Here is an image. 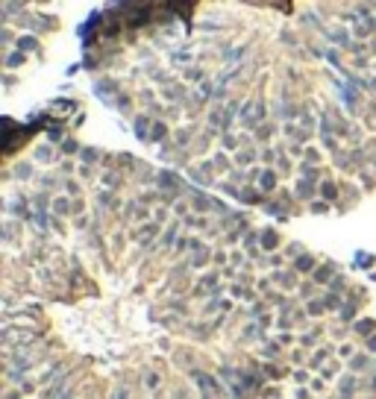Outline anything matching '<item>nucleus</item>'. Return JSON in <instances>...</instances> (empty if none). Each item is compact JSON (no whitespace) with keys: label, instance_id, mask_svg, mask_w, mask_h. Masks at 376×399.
Masks as SVG:
<instances>
[{"label":"nucleus","instance_id":"obj_16","mask_svg":"<svg viewBox=\"0 0 376 399\" xmlns=\"http://www.w3.org/2000/svg\"><path fill=\"white\" fill-rule=\"evenodd\" d=\"M24 62H26V53H24V50H18V47H15V50H9V53H6V68H9V70H12V68H21Z\"/></svg>","mask_w":376,"mask_h":399},{"label":"nucleus","instance_id":"obj_1","mask_svg":"<svg viewBox=\"0 0 376 399\" xmlns=\"http://www.w3.org/2000/svg\"><path fill=\"white\" fill-rule=\"evenodd\" d=\"M265 115H268V109H265V103H262V100H247V103L241 106V123H244L247 129H253V126L265 123Z\"/></svg>","mask_w":376,"mask_h":399},{"label":"nucleus","instance_id":"obj_20","mask_svg":"<svg viewBox=\"0 0 376 399\" xmlns=\"http://www.w3.org/2000/svg\"><path fill=\"white\" fill-rule=\"evenodd\" d=\"M244 53H247V44L226 47V50H224V59H226V62H238V59H244Z\"/></svg>","mask_w":376,"mask_h":399},{"label":"nucleus","instance_id":"obj_35","mask_svg":"<svg viewBox=\"0 0 376 399\" xmlns=\"http://www.w3.org/2000/svg\"><path fill=\"white\" fill-rule=\"evenodd\" d=\"M0 38H3V47H6V50H12V41H15V35H12V29H9V26H3Z\"/></svg>","mask_w":376,"mask_h":399},{"label":"nucleus","instance_id":"obj_46","mask_svg":"<svg viewBox=\"0 0 376 399\" xmlns=\"http://www.w3.org/2000/svg\"><path fill=\"white\" fill-rule=\"evenodd\" d=\"M368 62H371L368 53H365V56H353V65H356V68H368Z\"/></svg>","mask_w":376,"mask_h":399},{"label":"nucleus","instance_id":"obj_41","mask_svg":"<svg viewBox=\"0 0 376 399\" xmlns=\"http://www.w3.org/2000/svg\"><path fill=\"white\" fill-rule=\"evenodd\" d=\"M56 182H59L56 176H38V185H41V188H56Z\"/></svg>","mask_w":376,"mask_h":399},{"label":"nucleus","instance_id":"obj_5","mask_svg":"<svg viewBox=\"0 0 376 399\" xmlns=\"http://www.w3.org/2000/svg\"><path fill=\"white\" fill-rule=\"evenodd\" d=\"M188 176L200 185H212V162H203V164H194L188 167Z\"/></svg>","mask_w":376,"mask_h":399},{"label":"nucleus","instance_id":"obj_30","mask_svg":"<svg viewBox=\"0 0 376 399\" xmlns=\"http://www.w3.org/2000/svg\"><path fill=\"white\" fill-rule=\"evenodd\" d=\"M185 79H191V82H203V68H185Z\"/></svg>","mask_w":376,"mask_h":399},{"label":"nucleus","instance_id":"obj_47","mask_svg":"<svg viewBox=\"0 0 376 399\" xmlns=\"http://www.w3.org/2000/svg\"><path fill=\"white\" fill-rule=\"evenodd\" d=\"M329 285H332V291H344V285H347V282H344V276H335Z\"/></svg>","mask_w":376,"mask_h":399},{"label":"nucleus","instance_id":"obj_8","mask_svg":"<svg viewBox=\"0 0 376 399\" xmlns=\"http://www.w3.org/2000/svg\"><path fill=\"white\" fill-rule=\"evenodd\" d=\"M132 129H135V135H138L141 141H147V138H150V129H153V120H150L147 115H138L135 123H132Z\"/></svg>","mask_w":376,"mask_h":399},{"label":"nucleus","instance_id":"obj_28","mask_svg":"<svg viewBox=\"0 0 376 399\" xmlns=\"http://www.w3.org/2000/svg\"><path fill=\"white\" fill-rule=\"evenodd\" d=\"M274 135V123H262V126H256V138L259 141H268Z\"/></svg>","mask_w":376,"mask_h":399},{"label":"nucleus","instance_id":"obj_23","mask_svg":"<svg viewBox=\"0 0 376 399\" xmlns=\"http://www.w3.org/2000/svg\"><path fill=\"white\" fill-rule=\"evenodd\" d=\"M212 164H215L218 170H232V162H229V156H226V153H215Z\"/></svg>","mask_w":376,"mask_h":399},{"label":"nucleus","instance_id":"obj_15","mask_svg":"<svg viewBox=\"0 0 376 399\" xmlns=\"http://www.w3.org/2000/svg\"><path fill=\"white\" fill-rule=\"evenodd\" d=\"M97 203H100L103 209H112V211H118V209H121V200H118L112 191H100V194H97Z\"/></svg>","mask_w":376,"mask_h":399},{"label":"nucleus","instance_id":"obj_29","mask_svg":"<svg viewBox=\"0 0 376 399\" xmlns=\"http://www.w3.org/2000/svg\"><path fill=\"white\" fill-rule=\"evenodd\" d=\"M156 232H159V226H156V223H147V226H144V229L138 232V241H144V244H147V241H150V238H153Z\"/></svg>","mask_w":376,"mask_h":399},{"label":"nucleus","instance_id":"obj_3","mask_svg":"<svg viewBox=\"0 0 376 399\" xmlns=\"http://www.w3.org/2000/svg\"><path fill=\"white\" fill-rule=\"evenodd\" d=\"M371 35H376V15L365 18V21H359V23H353V38H359V41H368Z\"/></svg>","mask_w":376,"mask_h":399},{"label":"nucleus","instance_id":"obj_50","mask_svg":"<svg viewBox=\"0 0 376 399\" xmlns=\"http://www.w3.org/2000/svg\"><path fill=\"white\" fill-rule=\"evenodd\" d=\"M374 170H376V156H374Z\"/></svg>","mask_w":376,"mask_h":399},{"label":"nucleus","instance_id":"obj_2","mask_svg":"<svg viewBox=\"0 0 376 399\" xmlns=\"http://www.w3.org/2000/svg\"><path fill=\"white\" fill-rule=\"evenodd\" d=\"M326 41H332V44H338L341 50H350V44H353V38H350V29L344 26V23H332V26H326Z\"/></svg>","mask_w":376,"mask_h":399},{"label":"nucleus","instance_id":"obj_36","mask_svg":"<svg viewBox=\"0 0 376 399\" xmlns=\"http://www.w3.org/2000/svg\"><path fill=\"white\" fill-rule=\"evenodd\" d=\"M221 141H224V147H226V150H238V138H232V132H224V138H221Z\"/></svg>","mask_w":376,"mask_h":399},{"label":"nucleus","instance_id":"obj_42","mask_svg":"<svg viewBox=\"0 0 376 399\" xmlns=\"http://www.w3.org/2000/svg\"><path fill=\"white\" fill-rule=\"evenodd\" d=\"M324 305H326V308H338V305H341V300H338L335 294H326V297H324Z\"/></svg>","mask_w":376,"mask_h":399},{"label":"nucleus","instance_id":"obj_6","mask_svg":"<svg viewBox=\"0 0 376 399\" xmlns=\"http://www.w3.org/2000/svg\"><path fill=\"white\" fill-rule=\"evenodd\" d=\"M162 97H165V100H171V103H176V100H185V85H182V82H165V88H162Z\"/></svg>","mask_w":376,"mask_h":399},{"label":"nucleus","instance_id":"obj_39","mask_svg":"<svg viewBox=\"0 0 376 399\" xmlns=\"http://www.w3.org/2000/svg\"><path fill=\"white\" fill-rule=\"evenodd\" d=\"M285 256L300 258V256H303V247H300V244H288V247H285Z\"/></svg>","mask_w":376,"mask_h":399},{"label":"nucleus","instance_id":"obj_10","mask_svg":"<svg viewBox=\"0 0 376 399\" xmlns=\"http://www.w3.org/2000/svg\"><path fill=\"white\" fill-rule=\"evenodd\" d=\"M294 194H297V200H312L315 197V179H300L297 182V188H294Z\"/></svg>","mask_w":376,"mask_h":399},{"label":"nucleus","instance_id":"obj_32","mask_svg":"<svg viewBox=\"0 0 376 399\" xmlns=\"http://www.w3.org/2000/svg\"><path fill=\"white\" fill-rule=\"evenodd\" d=\"M303 156H306L303 162H309V164H318V162H321V153H318L315 147H306V153H303Z\"/></svg>","mask_w":376,"mask_h":399},{"label":"nucleus","instance_id":"obj_49","mask_svg":"<svg viewBox=\"0 0 376 399\" xmlns=\"http://www.w3.org/2000/svg\"><path fill=\"white\" fill-rule=\"evenodd\" d=\"M232 264H235V267L244 264V256H241V253H232Z\"/></svg>","mask_w":376,"mask_h":399},{"label":"nucleus","instance_id":"obj_4","mask_svg":"<svg viewBox=\"0 0 376 399\" xmlns=\"http://www.w3.org/2000/svg\"><path fill=\"white\" fill-rule=\"evenodd\" d=\"M15 47L24 50V53H41V41H38V35H32V32H21L18 41H15Z\"/></svg>","mask_w":376,"mask_h":399},{"label":"nucleus","instance_id":"obj_31","mask_svg":"<svg viewBox=\"0 0 376 399\" xmlns=\"http://www.w3.org/2000/svg\"><path fill=\"white\" fill-rule=\"evenodd\" d=\"M188 141H191V129H185V126L176 129V147H185Z\"/></svg>","mask_w":376,"mask_h":399},{"label":"nucleus","instance_id":"obj_22","mask_svg":"<svg viewBox=\"0 0 376 399\" xmlns=\"http://www.w3.org/2000/svg\"><path fill=\"white\" fill-rule=\"evenodd\" d=\"M168 138V126L162 120H153V129H150V141H165Z\"/></svg>","mask_w":376,"mask_h":399},{"label":"nucleus","instance_id":"obj_51","mask_svg":"<svg viewBox=\"0 0 376 399\" xmlns=\"http://www.w3.org/2000/svg\"><path fill=\"white\" fill-rule=\"evenodd\" d=\"M374 70H376V62H374Z\"/></svg>","mask_w":376,"mask_h":399},{"label":"nucleus","instance_id":"obj_44","mask_svg":"<svg viewBox=\"0 0 376 399\" xmlns=\"http://www.w3.org/2000/svg\"><path fill=\"white\" fill-rule=\"evenodd\" d=\"M259 159H262V162H265V164H271V162H274V159H276V153H274V150H268V147H265V150H262V153H259Z\"/></svg>","mask_w":376,"mask_h":399},{"label":"nucleus","instance_id":"obj_25","mask_svg":"<svg viewBox=\"0 0 376 399\" xmlns=\"http://www.w3.org/2000/svg\"><path fill=\"white\" fill-rule=\"evenodd\" d=\"M79 156H82V164H94V162L100 159V150H91V147H82V150H79Z\"/></svg>","mask_w":376,"mask_h":399},{"label":"nucleus","instance_id":"obj_27","mask_svg":"<svg viewBox=\"0 0 376 399\" xmlns=\"http://www.w3.org/2000/svg\"><path fill=\"white\" fill-rule=\"evenodd\" d=\"M300 21H303V23H312V29H321V32H326V26H324V23L318 21V15H312V12H306Z\"/></svg>","mask_w":376,"mask_h":399},{"label":"nucleus","instance_id":"obj_12","mask_svg":"<svg viewBox=\"0 0 376 399\" xmlns=\"http://www.w3.org/2000/svg\"><path fill=\"white\" fill-rule=\"evenodd\" d=\"M259 244H262L265 250H276V247H279V235H276V229H262V232H259Z\"/></svg>","mask_w":376,"mask_h":399},{"label":"nucleus","instance_id":"obj_21","mask_svg":"<svg viewBox=\"0 0 376 399\" xmlns=\"http://www.w3.org/2000/svg\"><path fill=\"white\" fill-rule=\"evenodd\" d=\"M18 12H24V0H6L3 3V18L9 21L12 15H18Z\"/></svg>","mask_w":376,"mask_h":399},{"label":"nucleus","instance_id":"obj_37","mask_svg":"<svg viewBox=\"0 0 376 399\" xmlns=\"http://www.w3.org/2000/svg\"><path fill=\"white\" fill-rule=\"evenodd\" d=\"M103 182H106L109 188H118V185H121V176H118V173H103Z\"/></svg>","mask_w":376,"mask_h":399},{"label":"nucleus","instance_id":"obj_26","mask_svg":"<svg viewBox=\"0 0 376 399\" xmlns=\"http://www.w3.org/2000/svg\"><path fill=\"white\" fill-rule=\"evenodd\" d=\"M300 173H303L306 179H318V176H321V167H318V164H309V162H303V164H300Z\"/></svg>","mask_w":376,"mask_h":399},{"label":"nucleus","instance_id":"obj_18","mask_svg":"<svg viewBox=\"0 0 376 399\" xmlns=\"http://www.w3.org/2000/svg\"><path fill=\"white\" fill-rule=\"evenodd\" d=\"M274 282H279L282 288H294V285H297V276H294L291 270H276V273H274Z\"/></svg>","mask_w":376,"mask_h":399},{"label":"nucleus","instance_id":"obj_9","mask_svg":"<svg viewBox=\"0 0 376 399\" xmlns=\"http://www.w3.org/2000/svg\"><path fill=\"white\" fill-rule=\"evenodd\" d=\"M294 270H297V273H315V270H318V261H315V256L303 253L300 258H294Z\"/></svg>","mask_w":376,"mask_h":399},{"label":"nucleus","instance_id":"obj_13","mask_svg":"<svg viewBox=\"0 0 376 399\" xmlns=\"http://www.w3.org/2000/svg\"><path fill=\"white\" fill-rule=\"evenodd\" d=\"M335 279V264L329 261V264H321L318 270H315V282L318 285H324V282H332Z\"/></svg>","mask_w":376,"mask_h":399},{"label":"nucleus","instance_id":"obj_14","mask_svg":"<svg viewBox=\"0 0 376 399\" xmlns=\"http://www.w3.org/2000/svg\"><path fill=\"white\" fill-rule=\"evenodd\" d=\"M256 159H259V153L250 150V147H247V150H235V164H238V167H247V164H253Z\"/></svg>","mask_w":376,"mask_h":399},{"label":"nucleus","instance_id":"obj_7","mask_svg":"<svg viewBox=\"0 0 376 399\" xmlns=\"http://www.w3.org/2000/svg\"><path fill=\"white\" fill-rule=\"evenodd\" d=\"M276 182H279V176H276V170H271V167H265V170H259V188L262 191H276Z\"/></svg>","mask_w":376,"mask_h":399},{"label":"nucleus","instance_id":"obj_45","mask_svg":"<svg viewBox=\"0 0 376 399\" xmlns=\"http://www.w3.org/2000/svg\"><path fill=\"white\" fill-rule=\"evenodd\" d=\"M276 164H279V170H282V173H291V162H288L282 153H279V162H276Z\"/></svg>","mask_w":376,"mask_h":399},{"label":"nucleus","instance_id":"obj_48","mask_svg":"<svg viewBox=\"0 0 376 399\" xmlns=\"http://www.w3.org/2000/svg\"><path fill=\"white\" fill-rule=\"evenodd\" d=\"M326 59H329L332 65H341V56H338V50H329V53H326Z\"/></svg>","mask_w":376,"mask_h":399},{"label":"nucleus","instance_id":"obj_24","mask_svg":"<svg viewBox=\"0 0 376 399\" xmlns=\"http://www.w3.org/2000/svg\"><path fill=\"white\" fill-rule=\"evenodd\" d=\"M15 176L18 179H32V164L29 162H18L15 164Z\"/></svg>","mask_w":376,"mask_h":399},{"label":"nucleus","instance_id":"obj_38","mask_svg":"<svg viewBox=\"0 0 376 399\" xmlns=\"http://www.w3.org/2000/svg\"><path fill=\"white\" fill-rule=\"evenodd\" d=\"M174 238H176V226H171V229L162 235V247H171V244H174Z\"/></svg>","mask_w":376,"mask_h":399},{"label":"nucleus","instance_id":"obj_40","mask_svg":"<svg viewBox=\"0 0 376 399\" xmlns=\"http://www.w3.org/2000/svg\"><path fill=\"white\" fill-rule=\"evenodd\" d=\"M62 153H79V144H76L74 138H68V141L62 144Z\"/></svg>","mask_w":376,"mask_h":399},{"label":"nucleus","instance_id":"obj_43","mask_svg":"<svg viewBox=\"0 0 376 399\" xmlns=\"http://www.w3.org/2000/svg\"><path fill=\"white\" fill-rule=\"evenodd\" d=\"M374 326H376V320H359V326H356V329H359L362 335H368V332H371Z\"/></svg>","mask_w":376,"mask_h":399},{"label":"nucleus","instance_id":"obj_17","mask_svg":"<svg viewBox=\"0 0 376 399\" xmlns=\"http://www.w3.org/2000/svg\"><path fill=\"white\" fill-rule=\"evenodd\" d=\"M35 162H41V164H53V162H56V153H53V147H47V144L35 147Z\"/></svg>","mask_w":376,"mask_h":399},{"label":"nucleus","instance_id":"obj_19","mask_svg":"<svg viewBox=\"0 0 376 399\" xmlns=\"http://www.w3.org/2000/svg\"><path fill=\"white\" fill-rule=\"evenodd\" d=\"M321 197H324V200H338V185H335L332 179H324V182H321Z\"/></svg>","mask_w":376,"mask_h":399},{"label":"nucleus","instance_id":"obj_34","mask_svg":"<svg viewBox=\"0 0 376 399\" xmlns=\"http://www.w3.org/2000/svg\"><path fill=\"white\" fill-rule=\"evenodd\" d=\"M309 211H312V214H326V211H329V203H321V200H315V203L309 206Z\"/></svg>","mask_w":376,"mask_h":399},{"label":"nucleus","instance_id":"obj_33","mask_svg":"<svg viewBox=\"0 0 376 399\" xmlns=\"http://www.w3.org/2000/svg\"><path fill=\"white\" fill-rule=\"evenodd\" d=\"M65 191H68V197H79V182L76 179H65Z\"/></svg>","mask_w":376,"mask_h":399},{"label":"nucleus","instance_id":"obj_11","mask_svg":"<svg viewBox=\"0 0 376 399\" xmlns=\"http://www.w3.org/2000/svg\"><path fill=\"white\" fill-rule=\"evenodd\" d=\"M53 214H59V217L74 214V200H71V197H56V200H53Z\"/></svg>","mask_w":376,"mask_h":399}]
</instances>
